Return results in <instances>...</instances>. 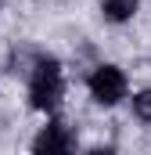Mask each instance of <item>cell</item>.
<instances>
[{
    "label": "cell",
    "mask_w": 151,
    "mask_h": 155,
    "mask_svg": "<svg viewBox=\"0 0 151 155\" xmlns=\"http://www.w3.org/2000/svg\"><path fill=\"white\" fill-rule=\"evenodd\" d=\"M137 4H140V0H104L101 11H104L108 22H126V18L137 15Z\"/></svg>",
    "instance_id": "obj_4"
},
{
    "label": "cell",
    "mask_w": 151,
    "mask_h": 155,
    "mask_svg": "<svg viewBox=\"0 0 151 155\" xmlns=\"http://www.w3.org/2000/svg\"><path fill=\"white\" fill-rule=\"evenodd\" d=\"M133 116L151 126V90H140V94L133 97Z\"/></svg>",
    "instance_id": "obj_5"
},
{
    "label": "cell",
    "mask_w": 151,
    "mask_h": 155,
    "mask_svg": "<svg viewBox=\"0 0 151 155\" xmlns=\"http://www.w3.org/2000/svg\"><path fill=\"white\" fill-rule=\"evenodd\" d=\"M72 152V134L61 123H47L33 141V155H69Z\"/></svg>",
    "instance_id": "obj_3"
},
{
    "label": "cell",
    "mask_w": 151,
    "mask_h": 155,
    "mask_svg": "<svg viewBox=\"0 0 151 155\" xmlns=\"http://www.w3.org/2000/svg\"><path fill=\"white\" fill-rule=\"evenodd\" d=\"M90 155H115V152H112V148H94Z\"/></svg>",
    "instance_id": "obj_6"
},
{
    "label": "cell",
    "mask_w": 151,
    "mask_h": 155,
    "mask_svg": "<svg viewBox=\"0 0 151 155\" xmlns=\"http://www.w3.org/2000/svg\"><path fill=\"white\" fill-rule=\"evenodd\" d=\"M90 94H94L97 105H119V101L126 97V76H122V69H115V65L94 69V76H90Z\"/></svg>",
    "instance_id": "obj_2"
},
{
    "label": "cell",
    "mask_w": 151,
    "mask_h": 155,
    "mask_svg": "<svg viewBox=\"0 0 151 155\" xmlns=\"http://www.w3.org/2000/svg\"><path fill=\"white\" fill-rule=\"evenodd\" d=\"M29 101L40 112H54L61 105V69L54 58H40L33 69V83H29Z\"/></svg>",
    "instance_id": "obj_1"
}]
</instances>
